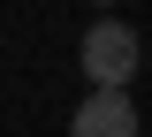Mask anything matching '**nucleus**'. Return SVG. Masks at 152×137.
<instances>
[{"label":"nucleus","mask_w":152,"mask_h":137,"mask_svg":"<svg viewBox=\"0 0 152 137\" xmlns=\"http://www.w3.org/2000/svg\"><path fill=\"white\" fill-rule=\"evenodd\" d=\"M91 8H114V0H91Z\"/></svg>","instance_id":"7ed1b4c3"},{"label":"nucleus","mask_w":152,"mask_h":137,"mask_svg":"<svg viewBox=\"0 0 152 137\" xmlns=\"http://www.w3.org/2000/svg\"><path fill=\"white\" fill-rule=\"evenodd\" d=\"M76 61H84V76H91V92H129L137 61H145V46H137V31L122 15H99L84 38H76Z\"/></svg>","instance_id":"f257e3e1"},{"label":"nucleus","mask_w":152,"mask_h":137,"mask_svg":"<svg viewBox=\"0 0 152 137\" xmlns=\"http://www.w3.org/2000/svg\"><path fill=\"white\" fill-rule=\"evenodd\" d=\"M69 137H137V99L129 92H84L69 114Z\"/></svg>","instance_id":"f03ea898"}]
</instances>
